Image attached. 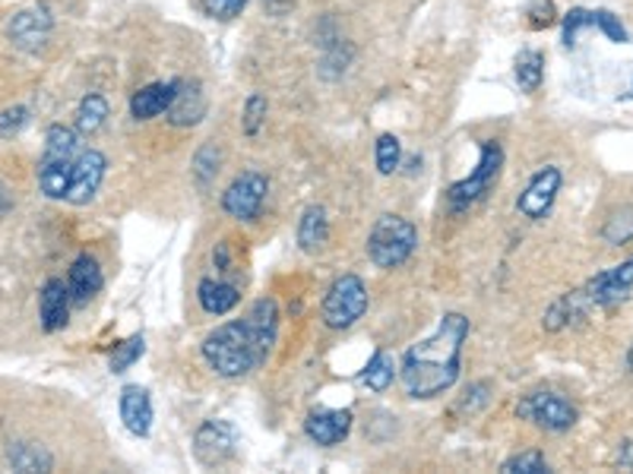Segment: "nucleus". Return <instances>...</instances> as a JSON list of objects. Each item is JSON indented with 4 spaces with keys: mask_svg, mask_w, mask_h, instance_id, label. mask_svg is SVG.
<instances>
[{
    "mask_svg": "<svg viewBox=\"0 0 633 474\" xmlns=\"http://www.w3.org/2000/svg\"><path fill=\"white\" fill-rule=\"evenodd\" d=\"M279 332V307L272 297H260L242 320L225 323L203 339V357L225 380L257 370L272 352Z\"/></svg>",
    "mask_w": 633,
    "mask_h": 474,
    "instance_id": "f257e3e1",
    "label": "nucleus"
},
{
    "mask_svg": "<svg viewBox=\"0 0 633 474\" xmlns=\"http://www.w3.org/2000/svg\"><path fill=\"white\" fill-rule=\"evenodd\" d=\"M466 335H469V320L462 313H447L434 335L415 342L406 352L402 386L412 399H434L459 380Z\"/></svg>",
    "mask_w": 633,
    "mask_h": 474,
    "instance_id": "f03ea898",
    "label": "nucleus"
},
{
    "mask_svg": "<svg viewBox=\"0 0 633 474\" xmlns=\"http://www.w3.org/2000/svg\"><path fill=\"white\" fill-rule=\"evenodd\" d=\"M633 288V257L621 266H611L599 272L596 279H589L583 288H576L571 295L558 297L551 304V310L544 313V329L558 332V329L571 327L586 320L593 310H611L618 304H624Z\"/></svg>",
    "mask_w": 633,
    "mask_h": 474,
    "instance_id": "7ed1b4c3",
    "label": "nucleus"
},
{
    "mask_svg": "<svg viewBox=\"0 0 633 474\" xmlns=\"http://www.w3.org/2000/svg\"><path fill=\"white\" fill-rule=\"evenodd\" d=\"M419 244V232L402 215H380L367 235V257L380 269L402 266Z\"/></svg>",
    "mask_w": 633,
    "mask_h": 474,
    "instance_id": "20e7f679",
    "label": "nucleus"
},
{
    "mask_svg": "<svg viewBox=\"0 0 633 474\" xmlns=\"http://www.w3.org/2000/svg\"><path fill=\"white\" fill-rule=\"evenodd\" d=\"M367 310V288L359 275H339L324 297V323L330 329L355 327Z\"/></svg>",
    "mask_w": 633,
    "mask_h": 474,
    "instance_id": "39448f33",
    "label": "nucleus"
},
{
    "mask_svg": "<svg viewBox=\"0 0 633 474\" xmlns=\"http://www.w3.org/2000/svg\"><path fill=\"white\" fill-rule=\"evenodd\" d=\"M501 165H504V149L497 143H482V158L476 165V171L469 178L456 180L450 190H447V200L453 209L472 206L476 200H482L484 193L494 187V180L501 175Z\"/></svg>",
    "mask_w": 633,
    "mask_h": 474,
    "instance_id": "423d86ee",
    "label": "nucleus"
},
{
    "mask_svg": "<svg viewBox=\"0 0 633 474\" xmlns=\"http://www.w3.org/2000/svg\"><path fill=\"white\" fill-rule=\"evenodd\" d=\"M519 417L532 420L536 427L551 430V434H564L576 424V408L564 395L558 392H536V395H526L519 405H516Z\"/></svg>",
    "mask_w": 633,
    "mask_h": 474,
    "instance_id": "0eeeda50",
    "label": "nucleus"
},
{
    "mask_svg": "<svg viewBox=\"0 0 633 474\" xmlns=\"http://www.w3.org/2000/svg\"><path fill=\"white\" fill-rule=\"evenodd\" d=\"M267 193H270V183L260 171H244L222 193V209L238 222H254L267 203Z\"/></svg>",
    "mask_w": 633,
    "mask_h": 474,
    "instance_id": "6e6552de",
    "label": "nucleus"
},
{
    "mask_svg": "<svg viewBox=\"0 0 633 474\" xmlns=\"http://www.w3.org/2000/svg\"><path fill=\"white\" fill-rule=\"evenodd\" d=\"M238 446V430L228 420H207L197 437H194V452L207 469H219L235 455Z\"/></svg>",
    "mask_w": 633,
    "mask_h": 474,
    "instance_id": "1a4fd4ad",
    "label": "nucleus"
},
{
    "mask_svg": "<svg viewBox=\"0 0 633 474\" xmlns=\"http://www.w3.org/2000/svg\"><path fill=\"white\" fill-rule=\"evenodd\" d=\"M105 168L108 158L98 149H83L77 165H73V178H70V190H67V203L73 206H86L92 197L98 193L102 180H105Z\"/></svg>",
    "mask_w": 633,
    "mask_h": 474,
    "instance_id": "9d476101",
    "label": "nucleus"
},
{
    "mask_svg": "<svg viewBox=\"0 0 633 474\" xmlns=\"http://www.w3.org/2000/svg\"><path fill=\"white\" fill-rule=\"evenodd\" d=\"M561 183H564L561 168L544 165L542 171L529 180V187L523 190V197L516 200V209H519L526 218H544V215L551 212V206H554L558 193H561Z\"/></svg>",
    "mask_w": 633,
    "mask_h": 474,
    "instance_id": "9b49d317",
    "label": "nucleus"
},
{
    "mask_svg": "<svg viewBox=\"0 0 633 474\" xmlns=\"http://www.w3.org/2000/svg\"><path fill=\"white\" fill-rule=\"evenodd\" d=\"M352 420L355 415L345 408H320V412H310L307 420H304V434L310 437V443L317 446H339L349 430H352Z\"/></svg>",
    "mask_w": 633,
    "mask_h": 474,
    "instance_id": "f8f14e48",
    "label": "nucleus"
},
{
    "mask_svg": "<svg viewBox=\"0 0 633 474\" xmlns=\"http://www.w3.org/2000/svg\"><path fill=\"white\" fill-rule=\"evenodd\" d=\"M10 42L23 51H38L45 42H48V32H51V16L45 10H20L13 20H10Z\"/></svg>",
    "mask_w": 633,
    "mask_h": 474,
    "instance_id": "ddd939ff",
    "label": "nucleus"
},
{
    "mask_svg": "<svg viewBox=\"0 0 633 474\" xmlns=\"http://www.w3.org/2000/svg\"><path fill=\"white\" fill-rule=\"evenodd\" d=\"M70 288L63 285L61 279H48L42 295H38V317H42V329L45 332H58V329L67 327L70 320Z\"/></svg>",
    "mask_w": 633,
    "mask_h": 474,
    "instance_id": "4468645a",
    "label": "nucleus"
},
{
    "mask_svg": "<svg viewBox=\"0 0 633 474\" xmlns=\"http://www.w3.org/2000/svg\"><path fill=\"white\" fill-rule=\"evenodd\" d=\"M168 120L175 127H194L200 120L207 118V92L200 83H184L178 80V90H175V98L168 105Z\"/></svg>",
    "mask_w": 633,
    "mask_h": 474,
    "instance_id": "2eb2a0df",
    "label": "nucleus"
},
{
    "mask_svg": "<svg viewBox=\"0 0 633 474\" xmlns=\"http://www.w3.org/2000/svg\"><path fill=\"white\" fill-rule=\"evenodd\" d=\"M121 420L133 437H150L152 399L143 386H124L121 389Z\"/></svg>",
    "mask_w": 633,
    "mask_h": 474,
    "instance_id": "dca6fc26",
    "label": "nucleus"
},
{
    "mask_svg": "<svg viewBox=\"0 0 633 474\" xmlns=\"http://www.w3.org/2000/svg\"><path fill=\"white\" fill-rule=\"evenodd\" d=\"M102 269L92 257H77L73 266H70V275H67V288H70V297L77 307L90 304L92 297L102 292Z\"/></svg>",
    "mask_w": 633,
    "mask_h": 474,
    "instance_id": "f3484780",
    "label": "nucleus"
},
{
    "mask_svg": "<svg viewBox=\"0 0 633 474\" xmlns=\"http://www.w3.org/2000/svg\"><path fill=\"white\" fill-rule=\"evenodd\" d=\"M175 90H178V80L175 83H152V86H143L140 92H133L130 98V115L137 120H152L159 115L168 111L172 98H175Z\"/></svg>",
    "mask_w": 633,
    "mask_h": 474,
    "instance_id": "a211bd4d",
    "label": "nucleus"
},
{
    "mask_svg": "<svg viewBox=\"0 0 633 474\" xmlns=\"http://www.w3.org/2000/svg\"><path fill=\"white\" fill-rule=\"evenodd\" d=\"M197 300H200V307H203L210 317H225L228 310H235V307H238L242 292H238V285H232V282H222V279H203V282L197 285Z\"/></svg>",
    "mask_w": 633,
    "mask_h": 474,
    "instance_id": "6ab92c4d",
    "label": "nucleus"
},
{
    "mask_svg": "<svg viewBox=\"0 0 633 474\" xmlns=\"http://www.w3.org/2000/svg\"><path fill=\"white\" fill-rule=\"evenodd\" d=\"M330 237V222H327V209L310 206L304 209L302 222H298V244L307 253H317Z\"/></svg>",
    "mask_w": 633,
    "mask_h": 474,
    "instance_id": "aec40b11",
    "label": "nucleus"
},
{
    "mask_svg": "<svg viewBox=\"0 0 633 474\" xmlns=\"http://www.w3.org/2000/svg\"><path fill=\"white\" fill-rule=\"evenodd\" d=\"M80 152H83V146H80L77 130L55 123V127L45 133V152H42L45 162H73Z\"/></svg>",
    "mask_w": 633,
    "mask_h": 474,
    "instance_id": "412c9836",
    "label": "nucleus"
},
{
    "mask_svg": "<svg viewBox=\"0 0 633 474\" xmlns=\"http://www.w3.org/2000/svg\"><path fill=\"white\" fill-rule=\"evenodd\" d=\"M105 118H108V102L92 92V95H86V98L80 102V108H77V130H80L83 137H92V133H98V130L105 127Z\"/></svg>",
    "mask_w": 633,
    "mask_h": 474,
    "instance_id": "4be33fe9",
    "label": "nucleus"
},
{
    "mask_svg": "<svg viewBox=\"0 0 633 474\" xmlns=\"http://www.w3.org/2000/svg\"><path fill=\"white\" fill-rule=\"evenodd\" d=\"M396 380V360L387 352H377V355L367 360V367H364L362 374V383L367 389H374V392H387Z\"/></svg>",
    "mask_w": 633,
    "mask_h": 474,
    "instance_id": "5701e85b",
    "label": "nucleus"
},
{
    "mask_svg": "<svg viewBox=\"0 0 633 474\" xmlns=\"http://www.w3.org/2000/svg\"><path fill=\"white\" fill-rule=\"evenodd\" d=\"M544 80V58L539 51H523L519 58H516V83H519V90L523 92H539Z\"/></svg>",
    "mask_w": 633,
    "mask_h": 474,
    "instance_id": "b1692460",
    "label": "nucleus"
},
{
    "mask_svg": "<svg viewBox=\"0 0 633 474\" xmlns=\"http://www.w3.org/2000/svg\"><path fill=\"white\" fill-rule=\"evenodd\" d=\"M602 237L611 244V247H621V244L633 240V206L614 209V212L605 218Z\"/></svg>",
    "mask_w": 633,
    "mask_h": 474,
    "instance_id": "393cba45",
    "label": "nucleus"
},
{
    "mask_svg": "<svg viewBox=\"0 0 633 474\" xmlns=\"http://www.w3.org/2000/svg\"><path fill=\"white\" fill-rule=\"evenodd\" d=\"M10 465H13L16 472H48V469H51V455H48L45 449L16 443L10 449Z\"/></svg>",
    "mask_w": 633,
    "mask_h": 474,
    "instance_id": "a878e982",
    "label": "nucleus"
},
{
    "mask_svg": "<svg viewBox=\"0 0 633 474\" xmlns=\"http://www.w3.org/2000/svg\"><path fill=\"white\" fill-rule=\"evenodd\" d=\"M143 348H146V342H143V335H130L127 342L121 345H115V355H112V370L115 374H124L133 360H140L143 355Z\"/></svg>",
    "mask_w": 633,
    "mask_h": 474,
    "instance_id": "bb28decb",
    "label": "nucleus"
},
{
    "mask_svg": "<svg viewBox=\"0 0 633 474\" xmlns=\"http://www.w3.org/2000/svg\"><path fill=\"white\" fill-rule=\"evenodd\" d=\"M504 474H542L548 472V462H544L542 452H519V455H513V459H507L504 462V469H501Z\"/></svg>",
    "mask_w": 633,
    "mask_h": 474,
    "instance_id": "cd10ccee",
    "label": "nucleus"
},
{
    "mask_svg": "<svg viewBox=\"0 0 633 474\" xmlns=\"http://www.w3.org/2000/svg\"><path fill=\"white\" fill-rule=\"evenodd\" d=\"M399 155H402L399 140H396L392 133H384V137L377 140V171H380V175H392V171L399 168Z\"/></svg>",
    "mask_w": 633,
    "mask_h": 474,
    "instance_id": "c85d7f7f",
    "label": "nucleus"
},
{
    "mask_svg": "<svg viewBox=\"0 0 633 474\" xmlns=\"http://www.w3.org/2000/svg\"><path fill=\"white\" fill-rule=\"evenodd\" d=\"M247 3H250V0H203V13H207L210 20L228 23V20L242 16V10Z\"/></svg>",
    "mask_w": 633,
    "mask_h": 474,
    "instance_id": "c756f323",
    "label": "nucleus"
},
{
    "mask_svg": "<svg viewBox=\"0 0 633 474\" xmlns=\"http://www.w3.org/2000/svg\"><path fill=\"white\" fill-rule=\"evenodd\" d=\"M593 26L602 29L614 45H624V42H628V29H624L621 20H618L614 13H608V10H596V13H593Z\"/></svg>",
    "mask_w": 633,
    "mask_h": 474,
    "instance_id": "7c9ffc66",
    "label": "nucleus"
},
{
    "mask_svg": "<svg viewBox=\"0 0 633 474\" xmlns=\"http://www.w3.org/2000/svg\"><path fill=\"white\" fill-rule=\"evenodd\" d=\"M263 118H267V98H263V95H250V98H247V108H244V133H247V137H257Z\"/></svg>",
    "mask_w": 633,
    "mask_h": 474,
    "instance_id": "2f4dec72",
    "label": "nucleus"
},
{
    "mask_svg": "<svg viewBox=\"0 0 633 474\" xmlns=\"http://www.w3.org/2000/svg\"><path fill=\"white\" fill-rule=\"evenodd\" d=\"M583 26H593V13H586V10H571L567 20H564V45H567V48L576 45V35H579Z\"/></svg>",
    "mask_w": 633,
    "mask_h": 474,
    "instance_id": "473e14b6",
    "label": "nucleus"
},
{
    "mask_svg": "<svg viewBox=\"0 0 633 474\" xmlns=\"http://www.w3.org/2000/svg\"><path fill=\"white\" fill-rule=\"evenodd\" d=\"M26 120H30V111H26V108H10V111L0 115V133L10 137V133H16Z\"/></svg>",
    "mask_w": 633,
    "mask_h": 474,
    "instance_id": "72a5a7b5",
    "label": "nucleus"
},
{
    "mask_svg": "<svg viewBox=\"0 0 633 474\" xmlns=\"http://www.w3.org/2000/svg\"><path fill=\"white\" fill-rule=\"evenodd\" d=\"M10 209H13V200H10V190H7V187L0 183V215H7Z\"/></svg>",
    "mask_w": 633,
    "mask_h": 474,
    "instance_id": "f704fd0d",
    "label": "nucleus"
},
{
    "mask_svg": "<svg viewBox=\"0 0 633 474\" xmlns=\"http://www.w3.org/2000/svg\"><path fill=\"white\" fill-rule=\"evenodd\" d=\"M628 367L633 370V345H631V352H628Z\"/></svg>",
    "mask_w": 633,
    "mask_h": 474,
    "instance_id": "c9c22d12",
    "label": "nucleus"
}]
</instances>
